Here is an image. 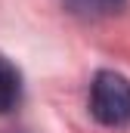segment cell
Instances as JSON below:
<instances>
[{"label":"cell","mask_w":130,"mask_h":133,"mask_svg":"<svg viewBox=\"0 0 130 133\" xmlns=\"http://www.w3.org/2000/svg\"><path fill=\"white\" fill-rule=\"evenodd\" d=\"M19 96H22V74L9 59L0 56V115L16 108Z\"/></svg>","instance_id":"cell-2"},{"label":"cell","mask_w":130,"mask_h":133,"mask_svg":"<svg viewBox=\"0 0 130 133\" xmlns=\"http://www.w3.org/2000/svg\"><path fill=\"white\" fill-rule=\"evenodd\" d=\"M127 0H65V6L81 16V19H105V16H115L118 9H124Z\"/></svg>","instance_id":"cell-3"},{"label":"cell","mask_w":130,"mask_h":133,"mask_svg":"<svg viewBox=\"0 0 130 133\" xmlns=\"http://www.w3.org/2000/svg\"><path fill=\"white\" fill-rule=\"evenodd\" d=\"M90 115L105 127L130 124V81L118 71H99L90 84Z\"/></svg>","instance_id":"cell-1"}]
</instances>
